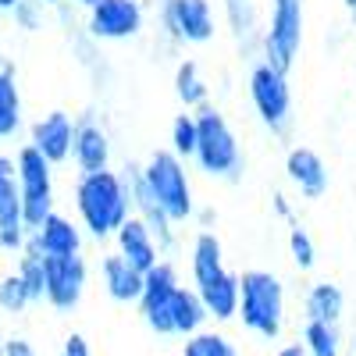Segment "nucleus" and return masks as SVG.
<instances>
[{"label":"nucleus","mask_w":356,"mask_h":356,"mask_svg":"<svg viewBox=\"0 0 356 356\" xmlns=\"http://www.w3.org/2000/svg\"><path fill=\"white\" fill-rule=\"evenodd\" d=\"M86 289V264L79 253L72 257H43V296L57 310H72Z\"/></svg>","instance_id":"0eeeda50"},{"label":"nucleus","mask_w":356,"mask_h":356,"mask_svg":"<svg viewBox=\"0 0 356 356\" xmlns=\"http://www.w3.org/2000/svg\"><path fill=\"white\" fill-rule=\"evenodd\" d=\"M15 178H18V196H22V225L25 232H36L54 211V186H50V164L33 150L22 146L15 161Z\"/></svg>","instance_id":"20e7f679"},{"label":"nucleus","mask_w":356,"mask_h":356,"mask_svg":"<svg viewBox=\"0 0 356 356\" xmlns=\"http://www.w3.org/2000/svg\"><path fill=\"white\" fill-rule=\"evenodd\" d=\"M339 314H342V292L328 282L314 285L310 296H307V317L317 321V324H335Z\"/></svg>","instance_id":"4be33fe9"},{"label":"nucleus","mask_w":356,"mask_h":356,"mask_svg":"<svg viewBox=\"0 0 356 356\" xmlns=\"http://www.w3.org/2000/svg\"><path fill=\"white\" fill-rule=\"evenodd\" d=\"M178 97H182L186 104H200L203 100V93H207V89H203V82H200V75H196V65L193 61H186L182 68H178Z\"/></svg>","instance_id":"bb28decb"},{"label":"nucleus","mask_w":356,"mask_h":356,"mask_svg":"<svg viewBox=\"0 0 356 356\" xmlns=\"http://www.w3.org/2000/svg\"><path fill=\"white\" fill-rule=\"evenodd\" d=\"M175 289H178V278H175V267H168V264H154L150 271L143 275V292H139L143 317L161 335H171V296H175Z\"/></svg>","instance_id":"6e6552de"},{"label":"nucleus","mask_w":356,"mask_h":356,"mask_svg":"<svg viewBox=\"0 0 356 356\" xmlns=\"http://www.w3.org/2000/svg\"><path fill=\"white\" fill-rule=\"evenodd\" d=\"M0 246L22 250L25 246V225H22V196H18V178L15 161L0 157Z\"/></svg>","instance_id":"9d476101"},{"label":"nucleus","mask_w":356,"mask_h":356,"mask_svg":"<svg viewBox=\"0 0 356 356\" xmlns=\"http://www.w3.org/2000/svg\"><path fill=\"white\" fill-rule=\"evenodd\" d=\"M182 356H239L232 349V342L225 335H214V332H196L189 342H186V353Z\"/></svg>","instance_id":"393cba45"},{"label":"nucleus","mask_w":356,"mask_h":356,"mask_svg":"<svg viewBox=\"0 0 356 356\" xmlns=\"http://www.w3.org/2000/svg\"><path fill=\"white\" fill-rule=\"evenodd\" d=\"M171 136H175V150L189 157L196 150V122H193V114H178Z\"/></svg>","instance_id":"cd10ccee"},{"label":"nucleus","mask_w":356,"mask_h":356,"mask_svg":"<svg viewBox=\"0 0 356 356\" xmlns=\"http://www.w3.org/2000/svg\"><path fill=\"white\" fill-rule=\"evenodd\" d=\"M18 122H22V97H18L11 68L0 61V139L15 136Z\"/></svg>","instance_id":"412c9836"},{"label":"nucleus","mask_w":356,"mask_h":356,"mask_svg":"<svg viewBox=\"0 0 356 356\" xmlns=\"http://www.w3.org/2000/svg\"><path fill=\"white\" fill-rule=\"evenodd\" d=\"M193 275H196V289H207L211 282H218L225 275L221 264V243L214 239L211 232H203L196 246H193Z\"/></svg>","instance_id":"6ab92c4d"},{"label":"nucleus","mask_w":356,"mask_h":356,"mask_svg":"<svg viewBox=\"0 0 356 356\" xmlns=\"http://www.w3.org/2000/svg\"><path fill=\"white\" fill-rule=\"evenodd\" d=\"M143 189L150 193V200L161 207V214L168 221H186L189 218V211H193L189 178H186V168L178 164L175 154L157 150L150 157V164L143 171Z\"/></svg>","instance_id":"7ed1b4c3"},{"label":"nucleus","mask_w":356,"mask_h":356,"mask_svg":"<svg viewBox=\"0 0 356 356\" xmlns=\"http://www.w3.org/2000/svg\"><path fill=\"white\" fill-rule=\"evenodd\" d=\"M168 22H171L175 33L189 43H203V40L214 36V18H211V4H207V0H171Z\"/></svg>","instance_id":"ddd939ff"},{"label":"nucleus","mask_w":356,"mask_h":356,"mask_svg":"<svg viewBox=\"0 0 356 356\" xmlns=\"http://www.w3.org/2000/svg\"><path fill=\"white\" fill-rule=\"evenodd\" d=\"M303 40V4L300 0H275V15H271V33H267V57H271L275 72H289L296 54H300Z\"/></svg>","instance_id":"423d86ee"},{"label":"nucleus","mask_w":356,"mask_h":356,"mask_svg":"<svg viewBox=\"0 0 356 356\" xmlns=\"http://www.w3.org/2000/svg\"><path fill=\"white\" fill-rule=\"evenodd\" d=\"M33 246L43 253V257H72L79 253V232L68 218L61 214H50L36 232H33Z\"/></svg>","instance_id":"2eb2a0df"},{"label":"nucleus","mask_w":356,"mask_h":356,"mask_svg":"<svg viewBox=\"0 0 356 356\" xmlns=\"http://www.w3.org/2000/svg\"><path fill=\"white\" fill-rule=\"evenodd\" d=\"M250 97H253V104L267 125H275V129L285 125L292 97H289V82L282 72H275L271 65H257L250 75Z\"/></svg>","instance_id":"1a4fd4ad"},{"label":"nucleus","mask_w":356,"mask_h":356,"mask_svg":"<svg viewBox=\"0 0 356 356\" xmlns=\"http://www.w3.org/2000/svg\"><path fill=\"white\" fill-rule=\"evenodd\" d=\"M303 349H307V356H339V332H335V324L307 321Z\"/></svg>","instance_id":"5701e85b"},{"label":"nucleus","mask_w":356,"mask_h":356,"mask_svg":"<svg viewBox=\"0 0 356 356\" xmlns=\"http://www.w3.org/2000/svg\"><path fill=\"white\" fill-rule=\"evenodd\" d=\"M289 178L296 186H300L307 196H321L324 186H328V171H324L321 157L314 150H307V146H300V150H292L289 154Z\"/></svg>","instance_id":"f3484780"},{"label":"nucleus","mask_w":356,"mask_h":356,"mask_svg":"<svg viewBox=\"0 0 356 356\" xmlns=\"http://www.w3.org/2000/svg\"><path fill=\"white\" fill-rule=\"evenodd\" d=\"M118 243H122V253L118 257H122L129 267H136L139 275H146L157 264L154 235H150V228L143 225V218H125V225L118 228Z\"/></svg>","instance_id":"4468645a"},{"label":"nucleus","mask_w":356,"mask_h":356,"mask_svg":"<svg viewBox=\"0 0 356 356\" xmlns=\"http://www.w3.org/2000/svg\"><path fill=\"white\" fill-rule=\"evenodd\" d=\"M139 25H143V11H139L136 0H97L93 18H89V29L104 40L136 36Z\"/></svg>","instance_id":"9b49d317"},{"label":"nucleus","mask_w":356,"mask_h":356,"mask_svg":"<svg viewBox=\"0 0 356 356\" xmlns=\"http://www.w3.org/2000/svg\"><path fill=\"white\" fill-rule=\"evenodd\" d=\"M29 303H33V300H29V289H25V282L18 275H8L4 282H0V307H4L8 314H18Z\"/></svg>","instance_id":"a878e982"},{"label":"nucleus","mask_w":356,"mask_h":356,"mask_svg":"<svg viewBox=\"0 0 356 356\" xmlns=\"http://www.w3.org/2000/svg\"><path fill=\"white\" fill-rule=\"evenodd\" d=\"M15 275L25 282L29 300H43V253H40L33 243H29V250H25V257H22V264H18Z\"/></svg>","instance_id":"b1692460"},{"label":"nucleus","mask_w":356,"mask_h":356,"mask_svg":"<svg viewBox=\"0 0 356 356\" xmlns=\"http://www.w3.org/2000/svg\"><path fill=\"white\" fill-rule=\"evenodd\" d=\"M278 356H307V349H303V346H285Z\"/></svg>","instance_id":"473e14b6"},{"label":"nucleus","mask_w":356,"mask_h":356,"mask_svg":"<svg viewBox=\"0 0 356 356\" xmlns=\"http://www.w3.org/2000/svg\"><path fill=\"white\" fill-rule=\"evenodd\" d=\"M61 356H89L86 339H82V335H72V339L65 342V353H61Z\"/></svg>","instance_id":"2f4dec72"},{"label":"nucleus","mask_w":356,"mask_h":356,"mask_svg":"<svg viewBox=\"0 0 356 356\" xmlns=\"http://www.w3.org/2000/svg\"><path fill=\"white\" fill-rule=\"evenodd\" d=\"M82 4H89V8H93V4H97V0H82Z\"/></svg>","instance_id":"c9c22d12"},{"label":"nucleus","mask_w":356,"mask_h":356,"mask_svg":"<svg viewBox=\"0 0 356 356\" xmlns=\"http://www.w3.org/2000/svg\"><path fill=\"white\" fill-rule=\"evenodd\" d=\"M4 356H36L33 346H29L25 339H8L4 342Z\"/></svg>","instance_id":"7c9ffc66"},{"label":"nucleus","mask_w":356,"mask_h":356,"mask_svg":"<svg viewBox=\"0 0 356 356\" xmlns=\"http://www.w3.org/2000/svg\"><path fill=\"white\" fill-rule=\"evenodd\" d=\"M129 193L122 186V178L114 171H93L82 175L79 182V214L89 225L93 235H111L125 225L129 218Z\"/></svg>","instance_id":"f257e3e1"},{"label":"nucleus","mask_w":356,"mask_h":356,"mask_svg":"<svg viewBox=\"0 0 356 356\" xmlns=\"http://www.w3.org/2000/svg\"><path fill=\"white\" fill-rule=\"evenodd\" d=\"M228 11H232V22L239 33H250L253 25V0H228Z\"/></svg>","instance_id":"c756f323"},{"label":"nucleus","mask_w":356,"mask_h":356,"mask_svg":"<svg viewBox=\"0 0 356 356\" xmlns=\"http://www.w3.org/2000/svg\"><path fill=\"white\" fill-rule=\"evenodd\" d=\"M346 11H349V18L356 22V0H346Z\"/></svg>","instance_id":"72a5a7b5"},{"label":"nucleus","mask_w":356,"mask_h":356,"mask_svg":"<svg viewBox=\"0 0 356 356\" xmlns=\"http://www.w3.org/2000/svg\"><path fill=\"white\" fill-rule=\"evenodd\" d=\"M289 246H292L296 264H300V267H310V264H314V243H310V235H307L303 228H292V235H289Z\"/></svg>","instance_id":"c85d7f7f"},{"label":"nucleus","mask_w":356,"mask_h":356,"mask_svg":"<svg viewBox=\"0 0 356 356\" xmlns=\"http://www.w3.org/2000/svg\"><path fill=\"white\" fill-rule=\"evenodd\" d=\"M207 321V310L193 289L178 285L171 296V335H196L200 324Z\"/></svg>","instance_id":"a211bd4d"},{"label":"nucleus","mask_w":356,"mask_h":356,"mask_svg":"<svg viewBox=\"0 0 356 356\" xmlns=\"http://www.w3.org/2000/svg\"><path fill=\"white\" fill-rule=\"evenodd\" d=\"M72 150H75V161L82 164L86 175L107 171V154H111V146H107V136H104L100 125H93V122L79 125L75 136H72Z\"/></svg>","instance_id":"dca6fc26"},{"label":"nucleus","mask_w":356,"mask_h":356,"mask_svg":"<svg viewBox=\"0 0 356 356\" xmlns=\"http://www.w3.org/2000/svg\"><path fill=\"white\" fill-rule=\"evenodd\" d=\"M47 4H54V0H47Z\"/></svg>","instance_id":"e433bc0d"},{"label":"nucleus","mask_w":356,"mask_h":356,"mask_svg":"<svg viewBox=\"0 0 356 356\" xmlns=\"http://www.w3.org/2000/svg\"><path fill=\"white\" fill-rule=\"evenodd\" d=\"M15 4H18V0H0V8H4V11H8V8H15Z\"/></svg>","instance_id":"f704fd0d"},{"label":"nucleus","mask_w":356,"mask_h":356,"mask_svg":"<svg viewBox=\"0 0 356 356\" xmlns=\"http://www.w3.org/2000/svg\"><path fill=\"white\" fill-rule=\"evenodd\" d=\"M196 157L203 164V171L211 175H228L235 171V164H239V146H235V136L228 129V122L214 111V107H203L196 118Z\"/></svg>","instance_id":"39448f33"},{"label":"nucleus","mask_w":356,"mask_h":356,"mask_svg":"<svg viewBox=\"0 0 356 356\" xmlns=\"http://www.w3.org/2000/svg\"><path fill=\"white\" fill-rule=\"evenodd\" d=\"M104 282H107V292L114 296V300H139L143 292V275L136 271V267H129L122 257H107L104 260Z\"/></svg>","instance_id":"aec40b11"},{"label":"nucleus","mask_w":356,"mask_h":356,"mask_svg":"<svg viewBox=\"0 0 356 356\" xmlns=\"http://www.w3.org/2000/svg\"><path fill=\"white\" fill-rule=\"evenodd\" d=\"M243 324L264 339H278L282 332V314H285V296L282 282L271 271H246L239 278V310Z\"/></svg>","instance_id":"f03ea898"},{"label":"nucleus","mask_w":356,"mask_h":356,"mask_svg":"<svg viewBox=\"0 0 356 356\" xmlns=\"http://www.w3.org/2000/svg\"><path fill=\"white\" fill-rule=\"evenodd\" d=\"M72 136H75V129L68 122V114L65 111H54V114L43 118V122H36L33 143H29V146H33V150L47 164H57V161H65L72 154Z\"/></svg>","instance_id":"f8f14e48"}]
</instances>
